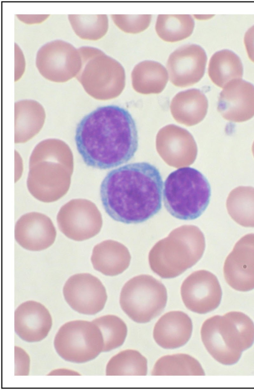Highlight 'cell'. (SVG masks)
<instances>
[{
	"label": "cell",
	"instance_id": "1",
	"mask_svg": "<svg viewBox=\"0 0 254 390\" xmlns=\"http://www.w3.org/2000/svg\"><path fill=\"white\" fill-rule=\"evenodd\" d=\"M75 141L84 163L106 169L129 161L138 147L135 120L123 107L109 105L98 107L77 125Z\"/></svg>",
	"mask_w": 254,
	"mask_h": 390
},
{
	"label": "cell",
	"instance_id": "2",
	"mask_svg": "<svg viewBox=\"0 0 254 390\" xmlns=\"http://www.w3.org/2000/svg\"><path fill=\"white\" fill-rule=\"evenodd\" d=\"M163 182L159 169L147 162L127 164L109 172L100 189L107 214L123 223L144 222L162 208Z\"/></svg>",
	"mask_w": 254,
	"mask_h": 390
},
{
	"label": "cell",
	"instance_id": "3",
	"mask_svg": "<svg viewBox=\"0 0 254 390\" xmlns=\"http://www.w3.org/2000/svg\"><path fill=\"white\" fill-rule=\"evenodd\" d=\"M210 196L207 179L194 168H179L171 172L164 182V206L172 216L180 220L198 218L208 205Z\"/></svg>",
	"mask_w": 254,
	"mask_h": 390
},
{
	"label": "cell",
	"instance_id": "4",
	"mask_svg": "<svg viewBox=\"0 0 254 390\" xmlns=\"http://www.w3.org/2000/svg\"><path fill=\"white\" fill-rule=\"evenodd\" d=\"M167 293L165 286L150 276L130 279L124 286L120 297L122 310L133 321L147 323L165 309Z\"/></svg>",
	"mask_w": 254,
	"mask_h": 390
},
{
	"label": "cell",
	"instance_id": "5",
	"mask_svg": "<svg viewBox=\"0 0 254 390\" xmlns=\"http://www.w3.org/2000/svg\"><path fill=\"white\" fill-rule=\"evenodd\" d=\"M54 344L63 359L82 363L95 359L103 352L104 340L100 328L93 322L75 320L60 328Z\"/></svg>",
	"mask_w": 254,
	"mask_h": 390
},
{
	"label": "cell",
	"instance_id": "6",
	"mask_svg": "<svg viewBox=\"0 0 254 390\" xmlns=\"http://www.w3.org/2000/svg\"><path fill=\"white\" fill-rule=\"evenodd\" d=\"M58 228L67 237L78 241L97 234L102 216L96 205L85 199H74L61 207L57 217Z\"/></svg>",
	"mask_w": 254,
	"mask_h": 390
},
{
	"label": "cell",
	"instance_id": "7",
	"mask_svg": "<svg viewBox=\"0 0 254 390\" xmlns=\"http://www.w3.org/2000/svg\"><path fill=\"white\" fill-rule=\"evenodd\" d=\"M63 294L68 305L83 314L94 315L105 307L107 295L100 280L89 273L70 276L65 283Z\"/></svg>",
	"mask_w": 254,
	"mask_h": 390
},
{
	"label": "cell",
	"instance_id": "8",
	"mask_svg": "<svg viewBox=\"0 0 254 390\" xmlns=\"http://www.w3.org/2000/svg\"><path fill=\"white\" fill-rule=\"evenodd\" d=\"M181 293L186 308L199 314L215 309L220 303L222 295L217 277L205 270L195 272L188 277L182 285Z\"/></svg>",
	"mask_w": 254,
	"mask_h": 390
},
{
	"label": "cell",
	"instance_id": "9",
	"mask_svg": "<svg viewBox=\"0 0 254 390\" xmlns=\"http://www.w3.org/2000/svg\"><path fill=\"white\" fill-rule=\"evenodd\" d=\"M207 62L204 50L199 45H183L169 56L166 67L170 80L179 87L193 85L203 77Z\"/></svg>",
	"mask_w": 254,
	"mask_h": 390
},
{
	"label": "cell",
	"instance_id": "10",
	"mask_svg": "<svg viewBox=\"0 0 254 390\" xmlns=\"http://www.w3.org/2000/svg\"><path fill=\"white\" fill-rule=\"evenodd\" d=\"M225 280L233 289H254V234H247L235 244L223 267Z\"/></svg>",
	"mask_w": 254,
	"mask_h": 390
},
{
	"label": "cell",
	"instance_id": "11",
	"mask_svg": "<svg viewBox=\"0 0 254 390\" xmlns=\"http://www.w3.org/2000/svg\"><path fill=\"white\" fill-rule=\"evenodd\" d=\"M218 111L225 119L242 122L254 116V85L241 79L228 83L220 93Z\"/></svg>",
	"mask_w": 254,
	"mask_h": 390
},
{
	"label": "cell",
	"instance_id": "12",
	"mask_svg": "<svg viewBox=\"0 0 254 390\" xmlns=\"http://www.w3.org/2000/svg\"><path fill=\"white\" fill-rule=\"evenodd\" d=\"M57 233L51 220L38 212L22 215L16 222L14 236L17 242L30 251H41L51 246Z\"/></svg>",
	"mask_w": 254,
	"mask_h": 390
},
{
	"label": "cell",
	"instance_id": "13",
	"mask_svg": "<svg viewBox=\"0 0 254 390\" xmlns=\"http://www.w3.org/2000/svg\"><path fill=\"white\" fill-rule=\"evenodd\" d=\"M52 325V319L49 311L39 302H25L15 311V332L26 342L43 340L48 335Z\"/></svg>",
	"mask_w": 254,
	"mask_h": 390
},
{
	"label": "cell",
	"instance_id": "14",
	"mask_svg": "<svg viewBox=\"0 0 254 390\" xmlns=\"http://www.w3.org/2000/svg\"><path fill=\"white\" fill-rule=\"evenodd\" d=\"M192 332L190 316L182 311H171L163 314L155 323L153 331L156 343L164 349H172L185 345Z\"/></svg>",
	"mask_w": 254,
	"mask_h": 390
},
{
	"label": "cell",
	"instance_id": "15",
	"mask_svg": "<svg viewBox=\"0 0 254 390\" xmlns=\"http://www.w3.org/2000/svg\"><path fill=\"white\" fill-rule=\"evenodd\" d=\"M133 89L141 93H157L165 87L169 79L166 69L160 63L142 61L135 66L131 74Z\"/></svg>",
	"mask_w": 254,
	"mask_h": 390
},
{
	"label": "cell",
	"instance_id": "16",
	"mask_svg": "<svg viewBox=\"0 0 254 390\" xmlns=\"http://www.w3.org/2000/svg\"><path fill=\"white\" fill-rule=\"evenodd\" d=\"M208 73L212 81L223 88L229 82L242 78L243 67L239 56L233 51L225 49L216 52L212 56Z\"/></svg>",
	"mask_w": 254,
	"mask_h": 390
},
{
	"label": "cell",
	"instance_id": "17",
	"mask_svg": "<svg viewBox=\"0 0 254 390\" xmlns=\"http://www.w3.org/2000/svg\"><path fill=\"white\" fill-rule=\"evenodd\" d=\"M227 211L237 224L245 227H254V188L239 186L229 193Z\"/></svg>",
	"mask_w": 254,
	"mask_h": 390
},
{
	"label": "cell",
	"instance_id": "18",
	"mask_svg": "<svg viewBox=\"0 0 254 390\" xmlns=\"http://www.w3.org/2000/svg\"><path fill=\"white\" fill-rule=\"evenodd\" d=\"M153 376H200L203 370L197 360L186 354L168 355L161 357L155 363Z\"/></svg>",
	"mask_w": 254,
	"mask_h": 390
},
{
	"label": "cell",
	"instance_id": "19",
	"mask_svg": "<svg viewBox=\"0 0 254 390\" xmlns=\"http://www.w3.org/2000/svg\"><path fill=\"white\" fill-rule=\"evenodd\" d=\"M194 21L190 14H159L155 24L158 36L168 42L181 41L192 33Z\"/></svg>",
	"mask_w": 254,
	"mask_h": 390
},
{
	"label": "cell",
	"instance_id": "20",
	"mask_svg": "<svg viewBox=\"0 0 254 390\" xmlns=\"http://www.w3.org/2000/svg\"><path fill=\"white\" fill-rule=\"evenodd\" d=\"M147 360L139 352L132 349L123 350L108 362L107 376H145L147 373Z\"/></svg>",
	"mask_w": 254,
	"mask_h": 390
},
{
	"label": "cell",
	"instance_id": "21",
	"mask_svg": "<svg viewBox=\"0 0 254 390\" xmlns=\"http://www.w3.org/2000/svg\"><path fill=\"white\" fill-rule=\"evenodd\" d=\"M119 244L115 241L108 240L94 247L91 260L96 270L108 276H114L121 272L119 269Z\"/></svg>",
	"mask_w": 254,
	"mask_h": 390
},
{
	"label": "cell",
	"instance_id": "22",
	"mask_svg": "<svg viewBox=\"0 0 254 390\" xmlns=\"http://www.w3.org/2000/svg\"><path fill=\"white\" fill-rule=\"evenodd\" d=\"M100 328L104 340L103 352H108L121 346L125 342L127 328L119 317L112 314L101 316L92 321Z\"/></svg>",
	"mask_w": 254,
	"mask_h": 390
},
{
	"label": "cell",
	"instance_id": "23",
	"mask_svg": "<svg viewBox=\"0 0 254 390\" xmlns=\"http://www.w3.org/2000/svg\"><path fill=\"white\" fill-rule=\"evenodd\" d=\"M116 25L122 31L128 33H138L149 26L151 20L150 14L112 15Z\"/></svg>",
	"mask_w": 254,
	"mask_h": 390
},
{
	"label": "cell",
	"instance_id": "24",
	"mask_svg": "<svg viewBox=\"0 0 254 390\" xmlns=\"http://www.w3.org/2000/svg\"><path fill=\"white\" fill-rule=\"evenodd\" d=\"M15 375H28L30 358L22 348L15 346Z\"/></svg>",
	"mask_w": 254,
	"mask_h": 390
},
{
	"label": "cell",
	"instance_id": "25",
	"mask_svg": "<svg viewBox=\"0 0 254 390\" xmlns=\"http://www.w3.org/2000/svg\"><path fill=\"white\" fill-rule=\"evenodd\" d=\"M244 43L249 58L254 62V25L246 31L244 36Z\"/></svg>",
	"mask_w": 254,
	"mask_h": 390
},
{
	"label": "cell",
	"instance_id": "26",
	"mask_svg": "<svg viewBox=\"0 0 254 390\" xmlns=\"http://www.w3.org/2000/svg\"><path fill=\"white\" fill-rule=\"evenodd\" d=\"M79 373L72 370L60 369L54 370L49 375H79Z\"/></svg>",
	"mask_w": 254,
	"mask_h": 390
},
{
	"label": "cell",
	"instance_id": "27",
	"mask_svg": "<svg viewBox=\"0 0 254 390\" xmlns=\"http://www.w3.org/2000/svg\"><path fill=\"white\" fill-rule=\"evenodd\" d=\"M252 153H253V156H254V142L253 146H252Z\"/></svg>",
	"mask_w": 254,
	"mask_h": 390
}]
</instances>
